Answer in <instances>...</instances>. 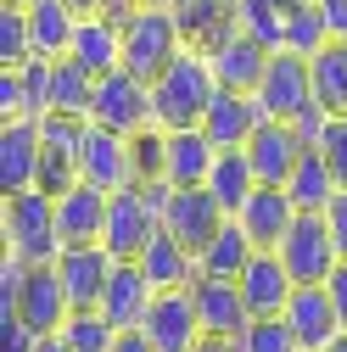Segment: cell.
I'll return each instance as SVG.
<instances>
[{
  "label": "cell",
  "mask_w": 347,
  "mask_h": 352,
  "mask_svg": "<svg viewBox=\"0 0 347 352\" xmlns=\"http://www.w3.org/2000/svg\"><path fill=\"white\" fill-rule=\"evenodd\" d=\"M235 218L246 224V235H252L257 246H280V241H286V230L297 224V201L286 196V185H257Z\"/></svg>",
  "instance_id": "25"
},
{
  "label": "cell",
  "mask_w": 347,
  "mask_h": 352,
  "mask_svg": "<svg viewBox=\"0 0 347 352\" xmlns=\"http://www.w3.org/2000/svg\"><path fill=\"white\" fill-rule=\"evenodd\" d=\"M264 185L257 179V168H252V157H246V146H235V151H219V162H213V173H207V190L219 196V207L235 218L241 207H246V196Z\"/></svg>",
  "instance_id": "29"
},
{
  "label": "cell",
  "mask_w": 347,
  "mask_h": 352,
  "mask_svg": "<svg viewBox=\"0 0 347 352\" xmlns=\"http://www.w3.org/2000/svg\"><path fill=\"white\" fill-rule=\"evenodd\" d=\"M73 28H78V12L67 0H34L28 6V34H34V56H67L73 45Z\"/></svg>",
  "instance_id": "30"
},
{
  "label": "cell",
  "mask_w": 347,
  "mask_h": 352,
  "mask_svg": "<svg viewBox=\"0 0 347 352\" xmlns=\"http://www.w3.org/2000/svg\"><path fill=\"white\" fill-rule=\"evenodd\" d=\"M325 291H330V302H336V314H341V324H347V257L330 269V280H325Z\"/></svg>",
  "instance_id": "46"
},
{
  "label": "cell",
  "mask_w": 347,
  "mask_h": 352,
  "mask_svg": "<svg viewBox=\"0 0 347 352\" xmlns=\"http://www.w3.org/2000/svg\"><path fill=\"white\" fill-rule=\"evenodd\" d=\"M39 157H45V146H39V118H6V129H0V190H28L39 185Z\"/></svg>",
  "instance_id": "19"
},
{
  "label": "cell",
  "mask_w": 347,
  "mask_h": 352,
  "mask_svg": "<svg viewBox=\"0 0 347 352\" xmlns=\"http://www.w3.org/2000/svg\"><path fill=\"white\" fill-rule=\"evenodd\" d=\"M219 146L207 140V129H168V151H162V179L168 185H207Z\"/></svg>",
  "instance_id": "23"
},
{
  "label": "cell",
  "mask_w": 347,
  "mask_h": 352,
  "mask_svg": "<svg viewBox=\"0 0 347 352\" xmlns=\"http://www.w3.org/2000/svg\"><path fill=\"white\" fill-rule=\"evenodd\" d=\"M219 96V73H213L207 51L185 45L157 78H151V118L157 129H196Z\"/></svg>",
  "instance_id": "1"
},
{
  "label": "cell",
  "mask_w": 347,
  "mask_h": 352,
  "mask_svg": "<svg viewBox=\"0 0 347 352\" xmlns=\"http://www.w3.org/2000/svg\"><path fill=\"white\" fill-rule=\"evenodd\" d=\"M12 6H34V0H12Z\"/></svg>",
  "instance_id": "51"
},
{
  "label": "cell",
  "mask_w": 347,
  "mask_h": 352,
  "mask_svg": "<svg viewBox=\"0 0 347 352\" xmlns=\"http://www.w3.org/2000/svg\"><path fill=\"white\" fill-rule=\"evenodd\" d=\"M224 218L230 212L219 207V196H213L207 185H168V196H162V230L174 241H185L196 257L207 252V241L219 235Z\"/></svg>",
  "instance_id": "8"
},
{
  "label": "cell",
  "mask_w": 347,
  "mask_h": 352,
  "mask_svg": "<svg viewBox=\"0 0 347 352\" xmlns=\"http://www.w3.org/2000/svg\"><path fill=\"white\" fill-rule=\"evenodd\" d=\"M67 314H73V296H67V285L56 274V263H34V274H28L23 296H17V319H28L39 336H51V330L67 324Z\"/></svg>",
  "instance_id": "20"
},
{
  "label": "cell",
  "mask_w": 347,
  "mask_h": 352,
  "mask_svg": "<svg viewBox=\"0 0 347 352\" xmlns=\"http://www.w3.org/2000/svg\"><path fill=\"white\" fill-rule=\"evenodd\" d=\"M0 241H6V252L28 257V263H56L62 252V230H56V196L51 190H12L6 201H0Z\"/></svg>",
  "instance_id": "2"
},
{
  "label": "cell",
  "mask_w": 347,
  "mask_h": 352,
  "mask_svg": "<svg viewBox=\"0 0 347 352\" xmlns=\"http://www.w3.org/2000/svg\"><path fill=\"white\" fill-rule=\"evenodd\" d=\"M252 96H257V107H264L269 118H286V123L308 118V112L319 107V101H314V73H308V56H297V51H275Z\"/></svg>",
  "instance_id": "6"
},
{
  "label": "cell",
  "mask_w": 347,
  "mask_h": 352,
  "mask_svg": "<svg viewBox=\"0 0 347 352\" xmlns=\"http://www.w3.org/2000/svg\"><path fill=\"white\" fill-rule=\"evenodd\" d=\"M264 118H269V112L257 107V96L219 90L213 107H207V118H202V129H207V140L219 146V151H235V146H246V140L257 135V123H264Z\"/></svg>",
  "instance_id": "22"
},
{
  "label": "cell",
  "mask_w": 347,
  "mask_h": 352,
  "mask_svg": "<svg viewBox=\"0 0 347 352\" xmlns=\"http://www.w3.org/2000/svg\"><path fill=\"white\" fill-rule=\"evenodd\" d=\"M325 224H330V235H336V246H341V257H347V185L330 196V207H325Z\"/></svg>",
  "instance_id": "43"
},
{
  "label": "cell",
  "mask_w": 347,
  "mask_h": 352,
  "mask_svg": "<svg viewBox=\"0 0 347 352\" xmlns=\"http://www.w3.org/2000/svg\"><path fill=\"white\" fill-rule=\"evenodd\" d=\"M252 252H257V241L246 235V224H241V218H224L219 235L207 241V252L196 257V274H224V280H235L246 263H252Z\"/></svg>",
  "instance_id": "31"
},
{
  "label": "cell",
  "mask_w": 347,
  "mask_h": 352,
  "mask_svg": "<svg viewBox=\"0 0 347 352\" xmlns=\"http://www.w3.org/2000/svg\"><path fill=\"white\" fill-rule=\"evenodd\" d=\"M314 6H319V17H325L330 39H347V0H314Z\"/></svg>",
  "instance_id": "45"
},
{
  "label": "cell",
  "mask_w": 347,
  "mask_h": 352,
  "mask_svg": "<svg viewBox=\"0 0 347 352\" xmlns=\"http://www.w3.org/2000/svg\"><path fill=\"white\" fill-rule=\"evenodd\" d=\"M112 352H157V346H151V341H146V336H140V330H123V336H118V346H112Z\"/></svg>",
  "instance_id": "48"
},
{
  "label": "cell",
  "mask_w": 347,
  "mask_h": 352,
  "mask_svg": "<svg viewBox=\"0 0 347 352\" xmlns=\"http://www.w3.org/2000/svg\"><path fill=\"white\" fill-rule=\"evenodd\" d=\"M235 285H241V296H246V307H252V319L286 314V302H291V291H297V280H291V269L280 263L275 246H257L252 263L235 274Z\"/></svg>",
  "instance_id": "16"
},
{
  "label": "cell",
  "mask_w": 347,
  "mask_h": 352,
  "mask_svg": "<svg viewBox=\"0 0 347 352\" xmlns=\"http://www.w3.org/2000/svg\"><path fill=\"white\" fill-rule=\"evenodd\" d=\"M112 269H118V252L107 241H84V246H62L56 252V274H62L73 307H101Z\"/></svg>",
  "instance_id": "12"
},
{
  "label": "cell",
  "mask_w": 347,
  "mask_h": 352,
  "mask_svg": "<svg viewBox=\"0 0 347 352\" xmlns=\"http://www.w3.org/2000/svg\"><path fill=\"white\" fill-rule=\"evenodd\" d=\"M135 263L146 269V280H151L157 291H174V285H191V280H196V252H191L185 241H174L168 230H157Z\"/></svg>",
  "instance_id": "27"
},
{
  "label": "cell",
  "mask_w": 347,
  "mask_h": 352,
  "mask_svg": "<svg viewBox=\"0 0 347 352\" xmlns=\"http://www.w3.org/2000/svg\"><path fill=\"white\" fill-rule=\"evenodd\" d=\"M191 352H241V341H235V336H202Z\"/></svg>",
  "instance_id": "47"
},
{
  "label": "cell",
  "mask_w": 347,
  "mask_h": 352,
  "mask_svg": "<svg viewBox=\"0 0 347 352\" xmlns=\"http://www.w3.org/2000/svg\"><path fill=\"white\" fill-rule=\"evenodd\" d=\"M157 230H162V218H157L146 185H123V190H112V201H107V235H101V241H107L118 257H140L146 241H151Z\"/></svg>",
  "instance_id": "11"
},
{
  "label": "cell",
  "mask_w": 347,
  "mask_h": 352,
  "mask_svg": "<svg viewBox=\"0 0 347 352\" xmlns=\"http://www.w3.org/2000/svg\"><path fill=\"white\" fill-rule=\"evenodd\" d=\"M308 146H314V140L302 135L297 123L264 118V123H257V135L246 140V157H252V168H257V179H264V185H286L291 168L302 162V151H308Z\"/></svg>",
  "instance_id": "15"
},
{
  "label": "cell",
  "mask_w": 347,
  "mask_h": 352,
  "mask_svg": "<svg viewBox=\"0 0 347 352\" xmlns=\"http://www.w3.org/2000/svg\"><path fill=\"white\" fill-rule=\"evenodd\" d=\"M62 336H67V346H73V352H112L123 330L101 314V307H73L67 324H62Z\"/></svg>",
  "instance_id": "34"
},
{
  "label": "cell",
  "mask_w": 347,
  "mask_h": 352,
  "mask_svg": "<svg viewBox=\"0 0 347 352\" xmlns=\"http://www.w3.org/2000/svg\"><path fill=\"white\" fill-rule=\"evenodd\" d=\"M84 129H90V118H78V112H45L39 118V146H45V157H39V190L56 196L78 179Z\"/></svg>",
  "instance_id": "9"
},
{
  "label": "cell",
  "mask_w": 347,
  "mask_h": 352,
  "mask_svg": "<svg viewBox=\"0 0 347 352\" xmlns=\"http://www.w3.org/2000/svg\"><path fill=\"white\" fill-rule=\"evenodd\" d=\"M275 252H280V263L291 269L297 285H325L330 269L341 263V246H336V235L325 224V212H297V224L286 230V241Z\"/></svg>",
  "instance_id": "4"
},
{
  "label": "cell",
  "mask_w": 347,
  "mask_h": 352,
  "mask_svg": "<svg viewBox=\"0 0 347 352\" xmlns=\"http://www.w3.org/2000/svg\"><path fill=\"white\" fill-rule=\"evenodd\" d=\"M308 73H314V101L325 112H347V39H325L308 56Z\"/></svg>",
  "instance_id": "32"
},
{
  "label": "cell",
  "mask_w": 347,
  "mask_h": 352,
  "mask_svg": "<svg viewBox=\"0 0 347 352\" xmlns=\"http://www.w3.org/2000/svg\"><path fill=\"white\" fill-rule=\"evenodd\" d=\"M28 274H34V263H28V257H17V252H6V257H0V319H6V314H17V296H23Z\"/></svg>",
  "instance_id": "40"
},
{
  "label": "cell",
  "mask_w": 347,
  "mask_h": 352,
  "mask_svg": "<svg viewBox=\"0 0 347 352\" xmlns=\"http://www.w3.org/2000/svg\"><path fill=\"white\" fill-rule=\"evenodd\" d=\"M78 179L101 185L107 196L123 185H140V168H135V135H118L107 123L84 129V146H78Z\"/></svg>",
  "instance_id": "7"
},
{
  "label": "cell",
  "mask_w": 347,
  "mask_h": 352,
  "mask_svg": "<svg viewBox=\"0 0 347 352\" xmlns=\"http://www.w3.org/2000/svg\"><path fill=\"white\" fill-rule=\"evenodd\" d=\"M241 352H302V341H297V330L280 319V314H269V319H252L241 336Z\"/></svg>",
  "instance_id": "38"
},
{
  "label": "cell",
  "mask_w": 347,
  "mask_h": 352,
  "mask_svg": "<svg viewBox=\"0 0 347 352\" xmlns=\"http://www.w3.org/2000/svg\"><path fill=\"white\" fill-rule=\"evenodd\" d=\"M168 12L180 17L185 45H196V51H213V45H219V39L241 23V17H235V0H174Z\"/></svg>",
  "instance_id": "26"
},
{
  "label": "cell",
  "mask_w": 347,
  "mask_h": 352,
  "mask_svg": "<svg viewBox=\"0 0 347 352\" xmlns=\"http://www.w3.org/2000/svg\"><path fill=\"white\" fill-rule=\"evenodd\" d=\"M336 190H341L336 168L325 162V151H319V146H308V151H302V162L291 168V179H286V196L297 201V212H325Z\"/></svg>",
  "instance_id": "28"
},
{
  "label": "cell",
  "mask_w": 347,
  "mask_h": 352,
  "mask_svg": "<svg viewBox=\"0 0 347 352\" xmlns=\"http://www.w3.org/2000/svg\"><path fill=\"white\" fill-rule=\"evenodd\" d=\"M34 346H39V330L28 319H17V314L0 319V352H34Z\"/></svg>",
  "instance_id": "42"
},
{
  "label": "cell",
  "mask_w": 347,
  "mask_h": 352,
  "mask_svg": "<svg viewBox=\"0 0 347 352\" xmlns=\"http://www.w3.org/2000/svg\"><path fill=\"white\" fill-rule=\"evenodd\" d=\"M151 296H157V285L146 280V269H140L135 257H118V269H112V280H107V296H101V314H107L118 330H140Z\"/></svg>",
  "instance_id": "21"
},
{
  "label": "cell",
  "mask_w": 347,
  "mask_h": 352,
  "mask_svg": "<svg viewBox=\"0 0 347 352\" xmlns=\"http://www.w3.org/2000/svg\"><path fill=\"white\" fill-rule=\"evenodd\" d=\"M191 296H196L202 336H241V330L252 324V307H246L241 285L224 280V274H196V280H191Z\"/></svg>",
  "instance_id": "17"
},
{
  "label": "cell",
  "mask_w": 347,
  "mask_h": 352,
  "mask_svg": "<svg viewBox=\"0 0 347 352\" xmlns=\"http://www.w3.org/2000/svg\"><path fill=\"white\" fill-rule=\"evenodd\" d=\"M90 123H107L118 129V135H140V129H151V84L140 73L129 67H112L96 78V101H90Z\"/></svg>",
  "instance_id": "5"
},
{
  "label": "cell",
  "mask_w": 347,
  "mask_h": 352,
  "mask_svg": "<svg viewBox=\"0 0 347 352\" xmlns=\"http://www.w3.org/2000/svg\"><path fill=\"white\" fill-rule=\"evenodd\" d=\"M107 190L90 179H73L67 190H56V230L62 246H84V241H101L107 235Z\"/></svg>",
  "instance_id": "18"
},
{
  "label": "cell",
  "mask_w": 347,
  "mask_h": 352,
  "mask_svg": "<svg viewBox=\"0 0 347 352\" xmlns=\"http://www.w3.org/2000/svg\"><path fill=\"white\" fill-rule=\"evenodd\" d=\"M34 352H73V346H67V336H62V330H51V336H39V346H34Z\"/></svg>",
  "instance_id": "49"
},
{
  "label": "cell",
  "mask_w": 347,
  "mask_h": 352,
  "mask_svg": "<svg viewBox=\"0 0 347 352\" xmlns=\"http://www.w3.org/2000/svg\"><path fill=\"white\" fill-rule=\"evenodd\" d=\"M325 39H330V28H325L319 6H314V0H297V6H291V17H286V45H280V51L314 56V51L325 45Z\"/></svg>",
  "instance_id": "36"
},
{
  "label": "cell",
  "mask_w": 347,
  "mask_h": 352,
  "mask_svg": "<svg viewBox=\"0 0 347 352\" xmlns=\"http://www.w3.org/2000/svg\"><path fill=\"white\" fill-rule=\"evenodd\" d=\"M185 51V34H180V17L168 6H135L123 17V67L140 73L146 84Z\"/></svg>",
  "instance_id": "3"
},
{
  "label": "cell",
  "mask_w": 347,
  "mask_h": 352,
  "mask_svg": "<svg viewBox=\"0 0 347 352\" xmlns=\"http://www.w3.org/2000/svg\"><path fill=\"white\" fill-rule=\"evenodd\" d=\"M280 319L297 330L302 352H330V346L347 336V324H341V314H336V302H330L325 285H297Z\"/></svg>",
  "instance_id": "14"
},
{
  "label": "cell",
  "mask_w": 347,
  "mask_h": 352,
  "mask_svg": "<svg viewBox=\"0 0 347 352\" xmlns=\"http://www.w3.org/2000/svg\"><path fill=\"white\" fill-rule=\"evenodd\" d=\"M90 101H96V73L78 67L73 56H56V62H51V112L90 118Z\"/></svg>",
  "instance_id": "33"
},
{
  "label": "cell",
  "mask_w": 347,
  "mask_h": 352,
  "mask_svg": "<svg viewBox=\"0 0 347 352\" xmlns=\"http://www.w3.org/2000/svg\"><path fill=\"white\" fill-rule=\"evenodd\" d=\"M67 6L78 12V17H96V12H107V17H129V12H135V0H67Z\"/></svg>",
  "instance_id": "44"
},
{
  "label": "cell",
  "mask_w": 347,
  "mask_h": 352,
  "mask_svg": "<svg viewBox=\"0 0 347 352\" xmlns=\"http://www.w3.org/2000/svg\"><path fill=\"white\" fill-rule=\"evenodd\" d=\"M291 6L297 0H235V17H241V28H252L264 45H286V17H291Z\"/></svg>",
  "instance_id": "35"
},
{
  "label": "cell",
  "mask_w": 347,
  "mask_h": 352,
  "mask_svg": "<svg viewBox=\"0 0 347 352\" xmlns=\"http://www.w3.org/2000/svg\"><path fill=\"white\" fill-rule=\"evenodd\" d=\"M140 336H146L157 352H191V346L202 341V319H196V296H191V285L157 291L151 307H146Z\"/></svg>",
  "instance_id": "10"
},
{
  "label": "cell",
  "mask_w": 347,
  "mask_h": 352,
  "mask_svg": "<svg viewBox=\"0 0 347 352\" xmlns=\"http://www.w3.org/2000/svg\"><path fill=\"white\" fill-rule=\"evenodd\" d=\"M135 6H174V0H135Z\"/></svg>",
  "instance_id": "50"
},
{
  "label": "cell",
  "mask_w": 347,
  "mask_h": 352,
  "mask_svg": "<svg viewBox=\"0 0 347 352\" xmlns=\"http://www.w3.org/2000/svg\"><path fill=\"white\" fill-rule=\"evenodd\" d=\"M269 56H275V45H264V39H257L252 28H241V23H235L213 51H207L213 73H219V90H241V96L257 90V78H264Z\"/></svg>",
  "instance_id": "13"
},
{
  "label": "cell",
  "mask_w": 347,
  "mask_h": 352,
  "mask_svg": "<svg viewBox=\"0 0 347 352\" xmlns=\"http://www.w3.org/2000/svg\"><path fill=\"white\" fill-rule=\"evenodd\" d=\"M34 56V34H28V6L0 0V67H17Z\"/></svg>",
  "instance_id": "37"
},
{
  "label": "cell",
  "mask_w": 347,
  "mask_h": 352,
  "mask_svg": "<svg viewBox=\"0 0 347 352\" xmlns=\"http://www.w3.org/2000/svg\"><path fill=\"white\" fill-rule=\"evenodd\" d=\"M0 112H6V118H28V84H23V67H0Z\"/></svg>",
  "instance_id": "41"
},
{
  "label": "cell",
  "mask_w": 347,
  "mask_h": 352,
  "mask_svg": "<svg viewBox=\"0 0 347 352\" xmlns=\"http://www.w3.org/2000/svg\"><path fill=\"white\" fill-rule=\"evenodd\" d=\"M314 146L325 151V162L336 168V179L347 185V112H325V129H319Z\"/></svg>",
  "instance_id": "39"
},
{
  "label": "cell",
  "mask_w": 347,
  "mask_h": 352,
  "mask_svg": "<svg viewBox=\"0 0 347 352\" xmlns=\"http://www.w3.org/2000/svg\"><path fill=\"white\" fill-rule=\"evenodd\" d=\"M67 56H73L78 67H90L96 78H101V73H112V67H123V23H118V17H107V12L78 17Z\"/></svg>",
  "instance_id": "24"
}]
</instances>
